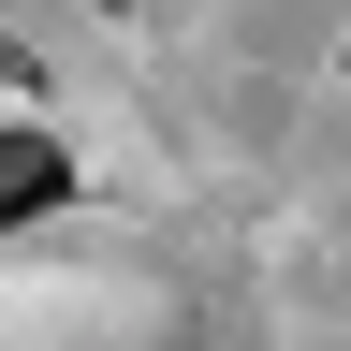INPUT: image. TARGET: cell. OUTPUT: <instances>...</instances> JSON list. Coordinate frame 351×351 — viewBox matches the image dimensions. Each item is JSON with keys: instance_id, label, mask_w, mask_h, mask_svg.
<instances>
[{"instance_id": "cell-1", "label": "cell", "mask_w": 351, "mask_h": 351, "mask_svg": "<svg viewBox=\"0 0 351 351\" xmlns=\"http://www.w3.org/2000/svg\"><path fill=\"white\" fill-rule=\"evenodd\" d=\"M59 191H73L59 132H29V117H15V132H0V219H29V205H59Z\"/></svg>"}]
</instances>
